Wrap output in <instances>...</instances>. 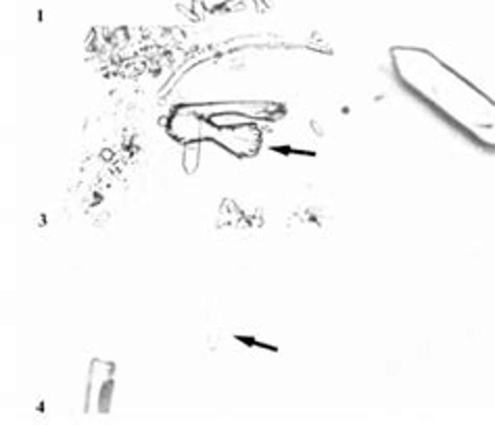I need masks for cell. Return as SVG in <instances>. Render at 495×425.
Returning <instances> with one entry per match:
<instances>
[{
	"instance_id": "6da1fadb",
	"label": "cell",
	"mask_w": 495,
	"mask_h": 425,
	"mask_svg": "<svg viewBox=\"0 0 495 425\" xmlns=\"http://www.w3.org/2000/svg\"><path fill=\"white\" fill-rule=\"evenodd\" d=\"M401 71L414 88L433 98V102L449 113L451 119H456L472 138L495 150V100L472 88L449 69H443V65L431 57L428 65L412 63V67H403Z\"/></svg>"
}]
</instances>
